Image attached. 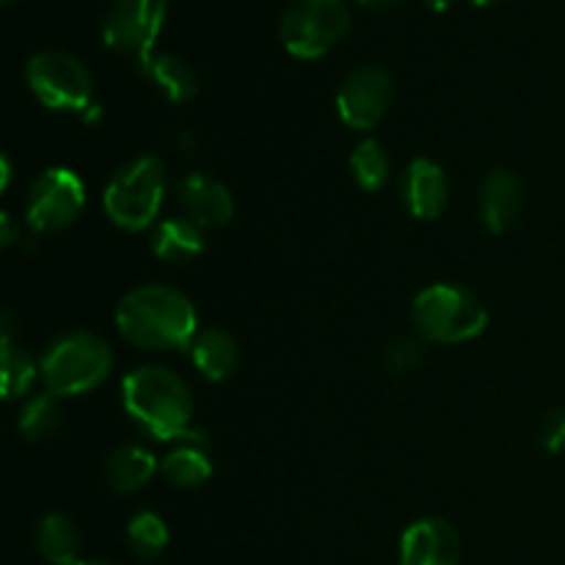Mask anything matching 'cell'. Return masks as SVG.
<instances>
[{"label":"cell","instance_id":"6da1fadb","mask_svg":"<svg viewBox=\"0 0 565 565\" xmlns=\"http://www.w3.org/2000/svg\"><path fill=\"white\" fill-rule=\"evenodd\" d=\"M116 329L127 342L149 351L191 348L199 334L196 309L185 292L166 285H141L116 307Z\"/></svg>","mask_w":565,"mask_h":565},{"label":"cell","instance_id":"7a4b0ae2","mask_svg":"<svg viewBox=\"0 0 565 565\" xmlns=\"http://www.w3.org/2000/svg\"><path fill=\"white\" fill-rule=\"evenodd\" d=\"M121 397L132 423L160 441H180L191 430L193 395L169 367L143 364L121 384Z\"/></svg>","mask_w":565,"mask_h":565},{"label":"cell","instance_id":"3957f363","mask_svg":"<svg viewBox=\"0 0 565 565\" xmlns=\"http://www.w3.org/2000/svg\"><path fill=\"white\" fill-rule=\"evenodd\" d=\"M114 353L103 337L92 331H70L55 337L39 362L44 386L55 397L83 395L108 379Z\"/></svg>","mask_w":565,"mask_h":565},{"label":"cell","instance_id":"277c9868","mask_svg":"<svg viewBox=\"0 0 565 565\" xmlns=\"http://www.w3.org/2000/svg\"><path fill=\"white\" fill-rule=\"evenodd\" d=\"M414 326L425 340L456 342L475 340L489 326V312L475 292L458 285H430L414 298Z\"/></svg>","mask_w":565,"mask_h":565},{"label":"cell","instance_id":"5b68a950","mask_svg":"<svg viewBox=\"0 0 565 565\" xmlns=\"http://www.w3.org/2000/svg\"><path fill=\"white\" fill-rule=\"evenodd\" d=\"M166 196V166L152 154L121 166L103 193L108 218L127 232H141L154 224Z\"/></svg>","mask_w":565,"mask_h":565},{"label":"cell","instance_id":"8992f818","mask_svg":"<svg viewBox=\"0 0 565 565\" xmlns=\"http://www.w3.org/2000/svg\"><path fill=\"white\" fill-rule=\"evenodd\" d=\"M351 14L342 0H292L281 17V42L296 58H320L348 33Z\"/></svg>","mask_w":565,"mask_h":565},{"label":"cell","instance_id":"52a82bcc","mask_svg":"<svg viewBox=\"0 0 565 565\" xmlns=\"http://www.w3.org/2000/svg\"><path fill=\"white\" fill-rule=\"evenodd\" d=\"M28 86L53 110L92 108V75L81 58L64 50H42L25 66Z\"/></svg>","mask_w":565,"mask_h":565},{"label":"cell","instance_id":"ba28073f","mask_svg":"<svg viewBox=\"0 0 565 565\" xmlns=\"http://www.w3.org/2000/svg\"><path fill=\"white\" fill-rule=\"evenodd\" d=\"M166 20V0H114L103 22V39L108 47L121 53L147 72L154 58L152 47Z\"/></svg>","mask_w":565,"mask_h":565},{"label":"cell","instance_id":"9c48e42d","mask_svg":"<svg viewBox=\"0 0 565 565\" xmlns=\"http://www.w3.org/2000/svg\"><path fill=\"white\" fill-rule=\"evenodd\" d=\"M86 207V188L72 169H47L28 191L25 221L36 235H50L75 224Z\"/></svg>","mask_w":565,"mask_h":565},{"label":"cell","instance_id":"30bf717a","mask_svg":"<svg viewBox=\"0 0 565 565\" xmlns=\"http://www.w3.org/2000/svg\"><path fill=\"white\" fill-rule=\"evenodd\" d=\"M392 97H395V83L384 66H359L337 92V110L340 119L353 130H373L390 110Z\"/></svg>","mask_w":565,"mask_h":565},{"label":"cell","instance_id":"8fae6325","mask_svg":"<svg viewBox=\"0 0 565 565\" xmlns=\"http://www.w3.org/2000/svg\"><path fill=\"white\" fill-rule=\"evenodd\" d=\"M461 539L445 519H419L403 533L401 565H458Z\"/></svg>","mask_w":565,"mask_h":565},{"label":"cell","instance_id":"7c38bea8","mask_svg":"<svg viewBox=\"0 0 565 565\" xmlns=\"http://www.w3.org/2000/svg\"><path fill=\"white\" fill-rule=\"evenodd\" d=\"M180 204L185 218L193 221L199 230H218L235 215L230 188L207 174H188L180 182Z\"/></svg>","mask_w":565,"mask_h":565},{"label":"cell","instance_id":"4fadbf2b","mask_svg":"<svg viewBox=\"0 0 565 565\" xmlns=\"http://www.w3.org/2000/svg\"><path fill=\"white\" fill-rule=\"evenodd\" d=\"M403 196H406V207L414 218H439L447 204L445 169L428 158L412 160L406 169V180H403Z\"/></svg>","mask_w":565,"mask_h":565},{"label":"cell","instance_id":"5bb4252c","mask_svg":"<svg viewBox=\"0 0 565 565\" xmlns=\"http://www.w3.org/2000/svg\"><path fill=\"white\" fill-rule=\"evenodd\" d=\"M522 213V182L505 169L491 171L480 185V218L494 235L511 230Z\"/></svg>","mask_w":565,"mask_h":565},{"label":"cell","instance_id":"9a60e30c","mask_svg":"<svg viewBox=\"0 0 565 565\" xmlns=\"http://www.w3.org/2000/svg\"><path fill=\"white\" fill-rule=\"evenodd\" d=\"M163 475L177 489H199L213 475V463L207 456V441L199 430H188L177 450H171L163 461Z\"/></svg>","mask_w":565,"mask_h":565},{"label":"cell","instance_id":"2e32d148","mask_svg":"<svg viewBox=\"0 0 565 565\" xmlns=\"http://www.w3.org/2000/svg\"><path fill=\"white\" fill-rule=\"evenodd\" d=\"M191 359L204 379L224 381V379H230L232 370L237 367L241 348H237L235 337H232L230 331L213 326V329H204L193 337Z\"/></svg>","mask_w":565,"mask_h":565},{"label":"cell","instance_id":"e0dca14e","mask_svg":"<svg viewBox=\"0 0 565 565\" xmlns=\"http://www.w3.org/2000/svg\"><path fill=\"white\" fill-rule=\"evenodd\" d=\"M204 230L188 218H166L154 226L152 252L163 263H191L204 252Z\"/></svg>","mask_w":565,"mask_h":565},{"label":"cell","instance_id":"ac0fdd59","mask_svg":"<svg viewBox=\"0 0 565 565\" xmlns=\"http://www.w3.org/2000/svg\"><path fill=\"white\" fill-rule=\"evenodd\" d=\"M154 469H158L154 456L141 445L116 447L108 456V463H105L110 489H116L119 494H132V491L143 489L154 475Z\"/></svg>","mask_w":565,"mask_h":565},{"label":"cell","instance_id":"d6986e66","mask_svg":"<svg viewBox=\"0 0 565 565\" xmlns=\"http://www.w3.org/2000/svg\"><path fill=\"white\" fill-rule=\"evenodd\" d=\"M39 555L50 565H77L81 557V533L64 513H47L36 530Z\"/></svg>","mask_w":565,"mask_h":565},{"label":"cell","instance_id":"ffe728a7","mask_svg":"<svg viewBox=\"0 0 565 565\" xmlns=\"http://www.w3.org/2000/svg\"><path fill=\"white\" fill-rule=\"evenodd\" d=\"M143 77L154 83L171 103H188L199 92V75L185 58L174 53H158L149 61Z\"/></svg>","mask_w":565,"mask_h":565},{"label":"cell","instance_id":"44dd1931","mask_svg":"<svg viewBox=\"0 0 565 565\" xmlns=\"http://www.w3.org/2000/svg\"><path fill=\"white\" fill-rule=\"evenodd\" d=\"M127 544L136 552L141 561L152 563L169 546V527H166L163 519L152 511H141L130 519L127 524Z\"/></svg>","mask_w":565,"mask_h":565},{"label":"cell","instance_id":"7402d4cb","mask_svg":"<svg viewBox=\"0 0 565 565\" xmlns=\"http://www.w3.org/2000/svg\"><path fill=\"white\" fill-rule=\"evenodd\" d=\"M61 419H64V414H61L58 397L53 392H42L22 406L20 430L28 441H42L61 428Z\"/></svg>","mask_w":565,"mask_h":565},{"label":"cell","instance_id":"603a6c76","mask_svg":"<svg viewBox=\"0 0 565 565\" xmlns=\"http://www.w3.org/2000/svg\"><path fill=\"white\" fill-rule=\"evenodd\" d=\"M351 171L362 191H381L390 182L392 160L379 141L367 138L351 154Z\"/></svg>","mask_w":565,"mask_h":565},{"label":"cell","instance_id":"cb8c5ba5","mask_svg":"<svg viewBox=\"0 0 565 565\" xmlns=\"http://www.w3.org/2000/svg\"><path fill=\"white\" fill-rule=\"evenodd\" d=\"M36 373V362H33L25 348H17L14 342H3V395L9 401L28 395Z\"/></svg>","mask_w":565,"mask_h":565},{"label":"cell","instance_id":"d4e9b609","mask_svg":"<svg viewBox=\"0 0 565 565\" xmlns=\"http://www.w3.org/2000/svg\"><path fill=\"white\" fill-rule=\"evenodd\" d=\"M423 356H425L423 342L414 340V337H401V340H395L390 348H386L384 364L390 373L401 375L417 367V364L423 362Z\"/></svg>","mask_w":565,"mask_h":565},{"label":"cell","instance_id":"484cf974","mask_svg":"<svg viewBox=\"0 0 565 565\" xmlns=\"http://www.w3.org/2000/svg\"><path fill=\"white\" fill-rule=\"evenodd\" d=\"M541 445L550 452L565 456V408L546 414L544 425H541Z\"/></svg>","mask_w":565,"mask_h":565},{"label":"cell","instance_id":"4316f807","mask_svg":"<svg viewBox=\"0 0 565 565\" xmlns=\"http://www.w3.org/2000/svg\"><path fill=\"white\" fill-rule=\"evenodd\" d=\"M0 241H3V246H11V243L17 241V232L14 226H11L9 215H3V235H0Z\"/></svg>","mask_w":565,"mask_h":565},{"label":"cell","instance_id":"83f0119b","mask_svg":"<svg viewBox=\"0 0 565 565\" xmlns=\"http://www.w3.org/2000/svg\"><path fill=\"white\" fill-rule=\"evenodd\" d=\"M425 3H428L434 11H445L452 0H425Z\"/></svg>","mask_w":565,"mask_h":565},{"label":"cell","instance_id":"f1b7e54d","mask_svg":"<svg viewBox=\"0 0 565 565\" xmlns=\"http://www.w3.org/2000/svg\"><path fill=\"white\" fill-rule=\"evenodd\" d=\"M359 3H367V6H392L395 0H359Z\"/></svg>","mask_w":565,"mask_h":565},{"label":"cell","instance_id":"f546056e","mask_svg":"<svg viewBox=\"0 0 565 565\" xmlns=\"http://www.w3.org/2000/svg\"><path fill=\"white\" fill-rule=\"evenodd\" d=\"M77 565H116V563H105V561H88V563H77Z\"/></svg>","mask_w":565,"mask_h":565},{"label":"cell","instance_id":"4dcf8cb0","mask_svg":"<svg viewBox=\"0 0 565 565\" xmlns=\"http://www.w3.org/2000/svg\"><path fill=\"white\" fill-rule=\"evenodd\" d=\"M475 3H478V6H489V3H494V0H475Z\"/></svg>","mask_w":565,"mask_h":565},{"label":"cell","instance_id":"1f68e13d","mask_svg":"<svg viewBox=\"0 0 565 565\" xmlns=\"http://www.w3.org/2000/svg\"><path fill=\"white\" fill-rule=\"evenodd\" d=\"M6 3H9V0H6Z\"/></svg>","mask_w":565,"mask_h":565}]
</instances>
